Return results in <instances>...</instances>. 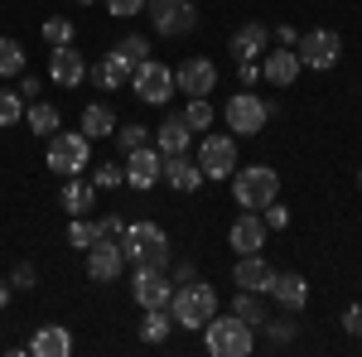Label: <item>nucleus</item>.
<instances>
[{
	"instance_id": "31",
	"label": "nucleus",
	"mask_w": 362,
	"mask_h": 357,
	"mask_svg": "<svg viewBox=\"0 0 362 357\" xmlns=\"http://www.w3.org/2000/svg\"><path fill=\"white\" fill-rule=\"evenodd\" d=\"M20 73H25V44L0 39V78H20Z\"/></svg>"
},
{
	"instance_id": "39",
	"label": "nucleus",
	"mask_w": 362,
	"mask_h": 357,
	"mask_svg": "<svg viewBox=\"0 0 362 357\" xmlns=\"http://www.w3.org/2000/svg\"><path fill=\"white\" fill-rule=\"evenodd\" d=\"M237 78H242V87L261 83V58H237Z\"/></svg>"
},
{
	"instance_id": "11",
	"label": "nucleus",
	"mask_w": 362,
	"mask_h": 357,
	"mask_svg": "<svg viewBox=\"0 0 362 357\" xmlns=\"http://www.w3.org/2000/svg\"><path fill=\"white\" fill-rule=\"evenodd\" d=\"M121 271H126L121 247H116L112 237H97V242L87 247V275H92L97 285H112V280H121Z\"/></svg>"
},
{
	"instance_id": "34",
	"label": "nucleus",
	"mask_w": 362,
	"mask_h": 357,
	"mask_svg": "<svg viewBox=\"0 0 362 357\" xmlns=\"http://www.w3.org/2000/svg\"><path fill=\"white\" fill-rule=\"evenodd\" d=\"M15 121H25V97L0 87V126H15Z\"/></svg>"
},
{
	"instance_id": "9",
	"label": "nucleus",
	"mask_w": 362,
	"mask_h": 357,
	"mask_svg": "<svg viewBox=\"0 0 362 357\" xmlns=\"http://www.w3.org/2000/svg\"><path fill=\"white\" fill-rule=\"evenodd\" d=\"M131 87H136L140 102H150V107H165L169 97H174V68L155 63V58H145L136 73H131Z\"/></svg>"
},
{
	"instance_id": "4",
	"label": "nucleus",
	"mask_w": 362,
	"mask_h": 357,
	"mask_svg": "<svg viewBox=\"0 0 362 357\" xmlns=\"http://www.w3.org/2000/svg\"><path fill=\"white\" fill-rule=\"evenodd\" d=\"M203 343H208L213 357H247L251 348H256V329L242 324L237 314H213V319L203 324Z\"/></svg>"
},
{
	"instance_id": "16",
	"label": "nucleus",
	"mask_w": 362,
	"mask_h": 357,
	"mask_svg": "<svg viewBox=\"0 0 362 357\" xmlns=\"http://www.w3.org/2000/svg\"><path fill=\"white\" fill-rule=\"evenodd\" d=\"M227 247L237 251V256L261 251V247H266V218H261V213H242V218L227 227Z\"/></svg>"
},
{
	"instance_id": "19",
	"label": "nucleus",
	"mask_w": 362,
	"mask_h": 357,
	"mask_svg": "<svg viewBox=\"0 0 362 357\" xmlns=\"http://www.w3.org/2000/svg\"><path fill=\"white\" fill-rule=\"evenodd\" d=\"M49 78H54L58 87H78L87 78V58L73 49V44H63V49H54V58H49Z\"/></svg>"
},
{
	"instance_id": "42",
	"label": "nucleus",
	"mask_w": 362,
	"mask_h": 357,
	"mask_svg": "<svg viewBox=\"0 0 362 357\" xmlns=\"http://www.w3.org/2000/svg\"><path fill=\"white\" fill-rule=\"evenodd\" d=\"M261 218H266V227H276V232H280V227H290V208H280V198H276L271 208H261Z\"/></svg>"
},
{
	"instance_id": "27",
	"label": "nucleus",
	"mask_w": 362,
	"mask_h": 357,
	"mask_svg": "<svg viewBox=\"0 0 362 357\" xmlns=\"http://www.w3.org/2000/svg\"><path fill=\"white\" fill-rule=\"evenodd\" d=\"M232 314H237L242 324H251V329H261V324L271 319V314H266V304L256 300V290H237V295H232Z\"/></svg>"
},
{
	"instance_id": "36",
	"label": "nucleus",
	"mask_w": 362,
	"mask_h": 357,
	"mask_svg": "<svg viewBox=\"0 0 362 357\" xmlns=\"http://www.w3.org/2000/svg\"><path fill=\"white\" fill-rule=\"evenodd\" d=\"M44 39L63 49V44H73V20H44Z\"/></svg>"
},
{
	"instance_id": "5",
	"label": "nucleus",
	"mask_w": 362,
	"mask_h": 357,
	"mask_svg": "<svg viewBox=\"0 0 362 357\" xmlns=\"http://www.w3.org/2000/svg\"><path fill=\"white\" fill-rule=\"evenodd\" d=\"M49 169L54 174H63V179H73V174H83L87 165H92V140L83 136V131H58V136H49Z\"/></svg>"
},
{
	"instance_id": "2",
	"label": "nucleus",
	"mask_w": 362,
	"mask_h": 357,
	"mask_svg": "<svg viewBox=\"0 0 362 357\" xmlns=\"http://www.w3.org/2000/svg\"><path fill=\"white\" fill-rule=\"evenodd\" d=\"M218 314V290L208 285V280H184V285H174V295H169V319L179 324V329H203L208 319Z\"/></svg>"
},
{
	"instance_id": "32",
	"label": "nucleus",
	"mask_w": 362,
	"mask_h": 357,
	"mask_svg": "<svg viewBox=\"0 0 362 357\" xmlns=\"http://www.w3.org/2000/svg\"><path fill=\"white\" fill-rule=\"evenodd\" d=\"M213 116H218V111H213V102H208V97H189V107H184V121H189L194 131H208V126H213Z\"/></svg>"
},
{
	"instance_id": "49",
	"label": "nucleus",
	"mask_w": 362,
	"mask_h": 357,
	"mask_svg": "<svg viewBox=\"0 0 362 357\" xmlns=\"http://www.w3.org/2000/svg\"><path fill=\"white\" fill-rule=\"evenodd\" d=\"M358 189H362V169H358Z\"/></svg>"
},
{
	"instance_id": "15",
	"label": "nucleus",
	"mask_w": 362,
	"mask_h": 357,
	"mask_svg": "<svg viewBox=\"0 0 362 357\" xmlns=\"http://www.w3.org/2000/svg\"><path fill=\"white\" fill-rule=\"evenodd\" d=\"M140 309H169V295H174V280L165 271H136V285H131Z\"/></svg>"
},
{
	"instance_id": "6",
	"label": "nucleus",
	"mask_w": 362,
	"mask_h": 357,
	"mask_svg": "<svg viewBox=\"0 0 362 357\" xmlns=\"http://www.w3.org/2000/svg\"><path fill=\"white\" fill-rule=\"evenodd\" d=\"M223 121H227L232 136H261L266 121H271V107L256 92H232V102L223 107Z\"/></svg>"
},
{
	"instance_id": "46",
	"label": "nucleus",
	"mask_w": 362,
	"mask_h": 357,
	"mask_svg": "<svg viewBox=\"0 0 362 357\" xmlns=\"http://www.w3.org/2000/svg\"><path fill=\"white\" fill-rule=\"evenodd\" d=\"M20 97H34V102H39V78H29V73H20Z\"/></svg>"
},
{
	"instance_id": "26",
	"label": "nucleus",
	"mask_w": 362,
	"mask_h": 357,
	"mask_svg": "<svg viewBox=\"0 0 362 357\" xmlns=\"http://www.w3.org/2000/svg\"><path fill=\"white\" fill-rule=\"evenodd\" d=\"M25 126L34 136H58L63 116H58V107H49V102H34V107H25Z\"/></svg>"
},
{
	"instance_id": "50",
	"label": "nucleus",
	"mask_w": 362,
	"mask_h": 357,
	"mask_svg": "<svg viewBox=\"0 0 362 357\" xmlns=\"http://www.w3.org/2000/svg\"><path fill=\"white\" fill-rule=\"evenodd\" d=\"M78 5H92V0H78Z\"/></svg>"
},
{
	"instance_id": "7",
	"label": "nucleus",
	"mask_w": 362,
	"mask_h": 357,
	"mask_svg": "<svg viewBox=\"0 0 362 357\" xmlns=\"http://www.w3.org/2000/svg\"><path fill=\"white\" fill-rule=\"evenodd\" d=\"M150 5V20H155V34L160 39H184L198 29V10L194 0H145Z\"/></svg>"
},
{
	"instance_id": "3",
	"label": "nucleus",
	"mask_w": 362,
	"mask_h": 357,
	"mask_svg": "<svg viewBox=\"0 0 362 357\" xmlns=\"http://www.w3.org/2000/svg\"><path fill=\"white\" fill-rule=\"evenodd\" d=\"M232 198H237V208L261 213L280 198V174L271 165H247V169L237 165L232 169Z\"/></svg>"
},
{
	"instance_id": "13",
	"label": "nucleus",
	"mask_w": 362,
	"mask_h": 357,
	"mask_svg": "<svg viewBox=\"0 0 362 357\" xmlns=\"http://www.w3.org/2000/svg\"><path fill=\"white\" fill-rule=\"evenodd\" d=\"M160 174H165V155H160L155 145H140V150L126 155V184H131V189H155Z\"/></svg>"
},
{
	"instance_id": "18",
	"label": "nucleus",
	"mask_w": 362,
	"mask_h": 357,
	"mask_svg": "<svg viewBox=\"0 0 362 357\" xmlns=\"http://www.w3.org/2000/svg\"><path fill=\"white\" fill-rule=\"evenodd\" d=\"M165 179L169 189H179V193H194V189H203L208 179H203V169H198V160H189V150L184 155H165Z\"/></svg>"
},
{
	"instance_id": "35",
	"label": "nucleus",
	"mask_w": 362,
	"mask_h": 357,
	"mask_svg": "<svg viewBox=\"0 0 362 357\" xmlns=\"http://www.w3.org/2000/svg\"><path fill=\"white\" fill-rule=\"evenodd\" d=\"M92 242H97V227H92V222H87V218H73V222H68V247L87 251V247H92Z\"/></svg>"
},
{
	"instance_id": "12",
	"label": "nucleus",
	"mask_w": 362,
	"mask_h": 357,
	"mask_svg": "<svg viewBox=\"0 0 362 357\" xmlns=\"http://www.w3.org/2000/svg\"><path fill=\"white\" fill-rule=\"evenodd\" d=\"M213 87H218V68L208 58H184L174 68V92H184V97H208Z\"/></svg>"
},
{
	"instance_id": "45",
	"label": "nucleus",
	"mask_w": 362,
	"mask_h": 357,
	"mask_svg": "<svg viewBox=\"0 0 362 357\" xmlns=\"http://www.w3.org/2000/svg\"><path fill=\"white\" fill-rule=\"evenodd\" d=\"M194 261H174V271H169V280H174V285H184V280H194Z\"/></svg>"
},
{
	"instance_id": "28",
	"label": "nucleus",
	"mask_w": 362,
	"mask_h": 357,
	"mask_svg": "<svg viewBox=\"0 0 362 357\" xmlns=\"http://www.w3.org/2000/svg\"><path fill=\"white\" fill-rule=\"evenodd\" d=\"M92 78H97V87H102V92H116L121 83H131V68H126L116 54H107L97 68H92Z\"/></svg>"
},
{
	"instance_id": "44",
	"label": "nucleus",
	"mask_w": 362,
	"mask_h": 357,
	"mask_svg": "<svg viewBox=\"0 0 362 357\" xmlns=\"http://www.w3.org/2000/svg\"><path fill=\"white\" fill-rule=\"evenodd\" d=\"M92 227H97V237H112V242H116V237H121V227H126V222L116 218V213H107V218H97V222H92Z\"/></svg>"
},
{
	"instance_id": "33",
	"label": "nucleus",
	"mask_w": 362,
	"mask_h": 357,
	"mask_svg": "<svg viewBox=\"0 0 362 357\" xmlns=\"http://www.w3.org/2000/svg\"><path fill=\"white\" fill-rule=\"evenodd\" d=\"M116 145L131 155V150H140V145H150V126H140V121H131V126H116Z\"/></svg>"
},
{
	"instance_id": "20",
	"label": "nucleus",
	"mask_w": 362,
	"mask_h": 357,
	"mask_svg": "<svg viewBox=\"0 0 362 357\" xmlns=\"http://www.w3.org/2000/svg\"><path fill=\"white\" fill-rule=\"evenodd\" d=\"M271 261H261V251H251V256H242L237 266H232V285H242V290H256V295H266L271 290Z\"/></svg>"
},
{
	"instance_id": "43",
	"label": "nucleus",
	"mask_w": 362,
	"mask_h": 357,
	"mask_svg": "<svg viewBox=\"0 0 362 357\" xmlns=\"http://www.w3.org/2000/svg\"><path fill=\"white\" fill-rule=\"evenodd\" d=\"M107 10H112L116 20H131V15L145 10V0H107Z\"/></svg>"
},
{
	"instance_id": "47",
	"label": "nucleus",
	"mask_w": 362,
	"mask_h": 357,
	"mask_svg": "<svg viewBox=\"0 0 362 357\" xmlns=\"http://www.w3.org/2000/svg\"><path fill=\"white\" fill-rule=\"evenodd\" d=\"M295 39H300V34H295L290 25H280V29H276V44H280V49H295Z\"/></svg>"
},
{
	"instance_id": "38",
	"label": "nucleus",
	"mask_w": 362,
	"mask_h": 357,
	"mask_svg": "<svg viewBox=\"0 0 362 357\" xmlns=\"http://www.w3.org/2000/svg\"><path fill=\"white\" fill-rule=\"evenodd\" d=\"M121 179H126V169H116V160H112V165H102L92 174V189H116Z\"/></svg>"
},
{
	"instance_id": "40",
	"label": "nucleus",
	"mask_w": 362,
	"mask_h": 357,
	"mask_svg": "<svg viewBox=\"0 0 362 357\" xmlns=\"http://www.w3.org/2000/svg\"><path fill=\"white\" fill-rule=\"evenodd\" d=\"M34 285H39V275H34V266H15V275H10V290H34Z\"/></svg>"
},
{
	"instance_id": "23",
	"label": "nucleus",
	"mask_w": 362,
	"mask_h": 357,
	"mask_svg": "<svg viewBox=\"0 0 362 357\" xmlns=\"http://www.w3.org/2000/svg\"><path fill=\"white\" fill-rule=\"evenodd\" d=\"M189 140H194V126H189L184 116H169L165 126L155 131V150H160V155H184Z\"/></svg>"
},
{
	"instance_id": "1",
	"label": "nucleus",
	"mask_w": 362,
	"mask_h": 357,
	"mask_svg": "<svg viewBox=\"0 0 362 357\" xmlns=\"http://www.w3.org/2000/svg\"><path fill=\"white\" fill-rule=\"evenodd\" d=\"M116 247L126 256V266H136V271H169V237L155 222H126Z\"/></svg>"
},
{
	"instance_id": "14",
	"label": "nucleus",
	"mask_w": 362,
	"mask_h": 357,
	"mask_svg": "<svg viewBox=\"0 0 362 357\" xmlns=\"http://www.w3.org/2000/svg\"><path fill=\"white\" fill-rule=\"evenodd\" d=\"M266 295H271L285 314H300V309L309 304V280H305V275H295V271H276Z\"/></svg>"
},
{
	"instance_id": "24",
	"label": "nucleus",
	"mask_w": 362,
	"mask_h": 357,
	"mask_svg": "<svg viewBox=\"0 0 362 357\" xmlns=\"http://www.w3.org/2000/svg\"><path fill=\"white\" fill-rule=\"evenodd\" d=\"M87 140H107V136H116V111L107 107V102H92V107L83 111V126H78Z\"/></svg>"
},
{
	"instance_id": "48",
	"label": "nucleus",
	"mask_w": 362,
	"mask_h": 357,
	"mask_svg": "<svg viewBox=\"0 0 362 357\" xmlns=\"http://www.w3.org/2000/svg\"><path fill=\"white\" fill-rule=\"evenodd\" d=\"M10 295H15V290H10V280H0V309L10 304Z\"/></svg>"
},
{
	"instance_id": "29",
	"label": "nucleus",
	"mask_w": 362,
	"mask_h": 357,
	"mask_svg": "<svg viewBox=\"0 0 362 357\" xmlns=\"http://www.w3.org/2000/svg\"><path fill=\"white\" fill-rule=\"evenodd\" d=\"M112 54L121 58V63H126L131 73H136L140 63L150 58V39H145V34H126V39H121V44H116V49H112Z\"/></svg>"
},
{
	"instance_id": "41",
	"label": "nucleus",
	"mask_w": 362,
	"mask_h": 357,
	"mask_svg": "<svg viewBox=\"0 0 362 357\" xmlns=\"http://www.w3.org/2000/svg\"><path fill=\"white\" fill-rule=\"evenodd\" d=\"M343 333L348 338H362V304H348L343 309Z\"/></svg>"
},
{
	"instance_id": "8",
	"label": "nucleus",
	"mask_w": 362,
	"mask_h": 357,
	"mask_svg": "<svg viewBox=\"0 0 362 357\" xmlns=\"http://www.w3.org/2000/svg\"><path fill=\"white\" fill-rule=\"evenodd\" d=\"M295 54H300V63H305V68L329 73V68L338 63V54H343V39H338L334 29H309V34H300V39H295Z\"/></svg>"
},
{
	"instance_id": "22",
	"label": "nucleus",
	"mask_w": 362,
	"mask_h": 357,
	"mask_svg": "<svg viewBox=\"0 0 362 357\" xmlns=\"http://www.w3.org/2000/svg\"><path fill=\"white\" fill-rule=\"evenodd\" d=\"M266 49H271V29L261 25V20H247L232 34V58H261Z\"/></svg>"
},
{
	"instance_id": "17",
	"label": "nucleus",
	"mask_w": 362,
	"mask_h": 357,
	"mask_svg": "<svg viewBox=\"0 0 362 357\" xmlns=\"http://www.w3.org/2000/svg\"><path fill=\"white\" fill-rule=\"evenodd\" d=\"M300 68H305V63H300L295 49H266V54H261V78L276 83V87H290L300 78Z\"/></svg>"
},
{
	"instance_id": "21",
	"label": "nucleus",
	"mask_w": 362,
	"mask_h": 357,
	"mask_svg": "<svg viewBox=\"0 0 362 357\" xmlns=\"http://www.w3.org/2000/svg\"><path fill=\"white\" fill-rule=\"evenodd\" d=\"M29 353L34 357H68L73 353V333L63 324H39V333L29 338Z\"/></svg>"
},
{
	"instance_id": "37",
	"label": "nucleus",
	"mask_w": 362,
	"mask_h": 357,
	"mask_svg": "<svg viewBox=\"0 0 362 357\" xmlns=\"http://www.w3.org/2000/svg\"><path fill=\"white\" fill-rule=\"evenodd\" d=\"M261 329H266V343H271V348H285V343L295 338V324H290V319H276V324L266 319Z\"/></svg>"
},
{
	"instance_id": "30",
	"label": "nucleus",
	"mask_w": 362,
	"mask_h": 357,
	"mask_svg": "<svg viewBox=\"0 0 362 357\" xmlns=\"http://www.w3.org/2000/svg\"><path fill=\"white\" fill-rule=\"evenodd\" d=\"M169 329H174L169 309H145V324H140V338H145V343H155V348H160V343L169 338Z\"/></svg>"
},
{
	"instance_id": "10",
	"label": "nucleus",
	"mask_w": 362,
	"mask_h": 357,
	"mask_svg": "<svg viewBox=\"0 0 362 357\" xmlns=\"http://www.w3.org/2000/svg\"><path fill=\"white\" fill-rule=\"evenodd\" d=\"M198 169H203V179H232V169H237V136H203L198 145Z\"/></svg>"
},
{
	"instance_id": "25",
	"label": "nucleus",
	"mask_w": 362,
	"mask_h": 357,
	"mask_svg": "<svg viewBox=\"0 0 362 357\" xmlns=\"http://www.w3.org/2000/svg\"><path fill=\"white\" fill-rule=\"evenodd\" d=\"M92 203H97V189H92V179H83V174L63 179V208H68L73 218H83Z\"/></svg>"
}]
</instances>
